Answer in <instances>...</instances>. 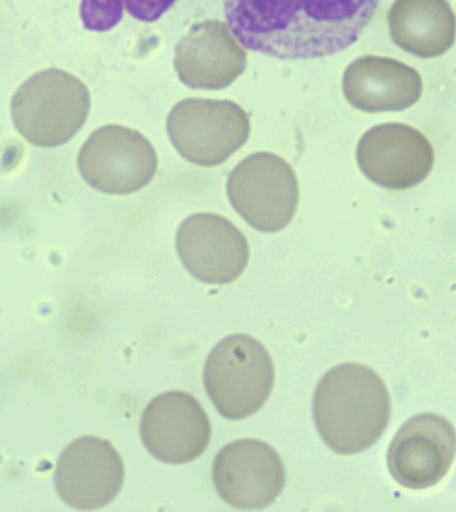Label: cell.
<instances>
[{"mask_svg": "<svg viewBox=\"0 0 456 512\" xmlns=\"http://www.w3.org/2000/svg\"><path fill=\"white\" fill-rule=\"evenodd\" d=\"M223 6L228 26L248 50L312 60L358 42L379 0H223Z\"/></svg>", "mask_w": 456, "mask_h": 512, "instance_id": "cell-1", "label": "cell"}, {"mask_svg": "<svg viewBox=\"0 0 456 512\" xmlns=\"http://www.w3.org/2000/svg\"><path fill=\"white\" fill-rule=\"evenodd\" d=\"M312 408L320 438L340 455L374 446L391 418L386 383L370 367L356 363L339 364L320 379Z\"/></svg>", "mask_w": 456, "mask_h": 512, "instance_id": "cell-2", "label": "cell"}, {"mask_svg": "<svg viewBox=\"0 0 456 512\" xmlns=\"http://www.w3.org/2000/svg\"><path fill=\"white\" fill-rule=\"evenodd\" d=\"M86 84L70 72L47 68L36 72L11 100L16 131L36 147L55 148L70 142L90 114Z\"/></svg>", "mask_w": 456, "mask_h": 512, "instance_id": "cell-3", "label": "cell"}, {"mask_svg": "<svg viewBox=\"0 0 456 512\" xmlns=\"http://www.w3.org/2000/svg\"><path fill=\"white\" fill-rule=\"evenodd\" d=\"M204 388L228 420L250 418L266 404L275 382L271 355L248 335L220 340L204 366Z\"/></svg>", "mask_w": 456, "mask_h": 512, "instance_id": "cell-4", "label": "cell"}, {"mask_svg": "<svg viewBox=\"0 0 456 512\" xmlns=\"http://www.w3.org/2000/svg\"><path fill=\"white\" fill-rule=\"evenodd\" d=\"M167 134L187 162L216 167L250 139V116L231 100L184 99L168 114Z\"/></svg>", "mask_w": 456, "mask_h": 512, "instance_id": "cell-5", "label": "cell"}, {"mask_svg": "<svg viewBox=\"0 0 456 512\" xmlns=\"http://www.w3.org/2000/svg\"><path fill=\"white\" fill-rule=\"evenodd\" d=\"M227 196L252 228L274 234L284 230L298 210V178L279 155L255 152L228 175Z\"/></svg>", "mask_w": 456, "mask_h": 512, "instance_id": "cell-6", "label": "cell"}, {"mask_svg": "<svg viewBox=\"0 0 456 512\" xmlns=\"http://www.w3.org/2000/svg\"><path fill=\"white\" fill-rule=\"evenodd\" d=\"M158 164V154L150 140L119 124H107L92 132L78 155L84 182L108 195L143 190L155 178Z\"/></svg>", "mask_w": 456, "mask_h": 512, "instance_id": "cell-7", "label": "cell"}, {"mask_svg": "<svg viewBox=\"0 0 456 512\" xmlns=\"http://www.w3.org/2000/svg\"><path fill=\"white\" fill-rule=\"evenodd\" d=\"M360 171L376 186L390 191L418 187L430 176L435 151L418 128L383 123L364 132L356 147Z\"/></svg>", "mask_w": 456, "mask_h": 512, "instance_id": "cell-8", "label": "cell"}, {"mask_svg": "<svg viewBox=\"0 0 456 512\" xmlns=\"http://www.w3.org/2000/svg\"><path fill=\"white\" fill-rule=\"evenodd\" d=\"M212 480L220 499L239 510L271 506L286 486L282 458L266 442L235 440L224 446L212 464Z\"/></svg>", "mask_w": 456, "mask_h": 512, "instance_id": "cell-9", "label": "cell"}, {"mask_svg": "<svg viewBox=\"0 0 456 512\" xmlns=\"http://www.w3.org/2000/svg\"><path fill=\"white\" fill-rule=\"evenodd\" d=\"M455 458V427L443 416L420 414L396 432L388 448L387 466L400 486L427 490L442 482Z\"/></svg>", "mask_w": 456, "mask_h": 512, "instance_id": "cell-10", "label": "cell"}, {"mask_svg": "<svg viewBox=\"0 0 456 512\" xmlns=\"http://www.w3.org/2000/svg\"><path fill=\"white\" fill-rule=\"evenodd\" d=\"M211 423L202 404L184 391H168L152 399L140 420V438L155 459L190 463L207 450Z\"/></svg>", "mask_w": 456, "mask_h": 512, "instance_id": "cell-11", "label": "cell"}, {"mask_svg": "<svg viewBox=\"0 0 456 512\" xmlns=\"http://www.w3.org/2000/svg\"><path fill=\"white\" fill-rule=\"evenodd\" d=\"M123 482L124 464L119 452L96 436L74 440L56 462V491L75 510L106 507L119 495Z\"/></svg>", "mask_w": 456, "mask_h": 512, "instance_id": "cell-12", "label": "cell"}, {"mask_svg": "<svg viewBox=\"0 0 456 512\" xmlns=\"http://www.w3.org/2000/svg\"><path fill=\"white\" fill-rule=\"evenodd\" d=\"M176 250L186 270L207 284L235 282L250 260V247L242 231L210 212L183 220L176 234Z\"/></svg>", "mask_w": 456, "mask_h": 512, "instance_id": "cell-13", "label": "cell"}, {"mask_svg": "<svg viewBox=\"0 0 456 512\" xmlns=\"http://www.w3.org/2000/svg\"><path fill=\"white\" fill-rule=\"evenodd\" d=\"M174 67L180 82L194 90H223L247 68V52L228 24L203 20L178 43Z\"/></svg>", "mask_w": 456, "mask_h": 512, "instance_id": "cell-14", "label": "cell"}, {"mask_svg": "<svg viewBox=\"0 0 456 512\" xmlns=\"http://www.w3.org/2000/svg\"><path fill=\"white\" fill-rule=\"evenodd\" d=\"M343 95L356 110L398 112L414 107L423 94L419 71L387 56L364 55L348 64Z\"/></svg>", "mask_w": 456, "mask_h": 512, "instance_id": "cell-15", "label": "cell"}, {"mask_svg": "<svg viewBox=\"0 0 456 512\" xmlns=\"http://www.w3.org/2000/svg\"><path fill=\"white\" fill-rule=\"evenodd\" d=\"M387 23L395 46L416 58H440L456 42V15L448 0H394Z\"/></svg>", "mask_w": 456, "mask_h": 512, "instance_id": "cell-16", "label": "cell"}, {"mask_svg": "<svg viewBox=\"0 0 456 512\" xmlns=\"http://www.w3.org/2000/svg\"><path fill=\"white\" fill-rule=\"evenodd\" d=\"M124 14L123 0H82L80 18L84 28L106 32L118 26Z\"/></svg>", "mask_w": 456, "mask_h": 512, "instance_id": "cell-17", "label": "cell"}, {"mask_svg": "<svg viewBox=\"0 0 456 512\" xmlns=\"http://www.w3.org/2000/svg\"><path fill=\"white\" fill-rule=\"evenodd\" d=\"M175 2L176 0H123V6L124 11L132 18L152 23L162 18Z\"/></svg>", "mask_w": 456, "mask_h": 512, "instance_id": "cell-18", "label": "cell"}]
</instances>
